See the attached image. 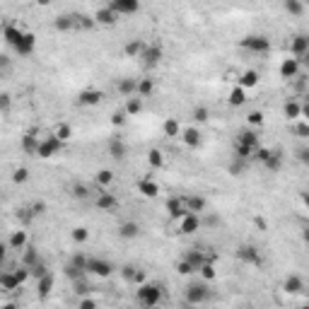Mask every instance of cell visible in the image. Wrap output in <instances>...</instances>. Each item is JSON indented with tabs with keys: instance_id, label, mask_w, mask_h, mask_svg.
<instances>
[{
	"instance_id": "cell-1",
	"label": "cell",
	"mask_w": 309,
	"mask_h": 309,
	"mask_svg": "<svg viewBox=\"0 0 309 309\" xmlns=\"http://www.w3.org/2000/svg\"><path fill=\"white\" fill-rule=\"evenodd\" d=\"M135 299H138V304H143V307H157L160 302H162V285H157V283H138L135 287Z\"/></svg>"
},
{
	"instance_id": "cell-2",
	"label": "cell",
	"mask_w": 309,
	"mask_h": 309,
	"mask_svg": "<svg viewBox=\"0 0 309 309\" xmlns=\"http://www.w3.org/2000/svg\"><path fill=\"white\" fill-rule=\"evenodd\" d=\"M210 299L208 280H193L186 285V304H203Z\"/></svg>"
},
{
	"instance_id": "cell-3",
	"label": "cell",
	"mask_w": 309,
	"mask_h": 309,
	"mask_svg": "<svg viewBox=\"0 0 309 309\" xmlns=\"http://www.w3.org/2000/svg\"><path fill=\"white\" fill-rule=\"evenodd\" d=\"M254 160H259L271 174L280 172V167H283V154L278 152V150H268V147H259L254 154Z\"/></svg>"
},
{
	"instance_id": "cell-4",
	"label": "cell",
	"mask_w": 309,
	"mask_h": 309,
	"mask_svg": "<svg viewBox=\"0 0 309 309\" xmlns=\"http://www.w3.org/2000/svg\"><path fill=\"white\" fill-rule=\"evenodd\" d=\"M239 46L249 54H268L271 51V39L264 36V34H249L239 41Z\"/></svg>"
},
{
	"instance_id": "cell-5",
	"label": "cell",
	"mask_w": 309,
	"mask_h": 309,
	"mask_svg": "<svg viewBox=\"0 0 309 309\" xmlns=\"http://www.w3.org/2000/svg\"><path fill=\"white\" fill-rule=\"evenodd\" d=\"M63 150V140H58L56 135H46L39 140V147H36V157H41V160H51L56 154Z\"/></svg>"
},
{
	"instance_id": "cell-6",
	"label": "cell",
	"mask_w": 309,
	"mask_h": 309,
	"mask_svg": "<svg viewBox=\"0 0 309 309\" xmlns=\"http://www.w3.org/2000/svg\"><path fill=\"white\" fill-rule=\"evenodd\" d=\"M162 56H165L162 46H157V44H145L143 54L138 56V58L143 61V68H145V70H152V68H157L160 63H162Z\"/></svg>"
},
{
	"instance_id": "cell-7",
	"label": "cell",
	"mask_w": 309,
	"mask_h": 309,
	"mask_svg": "<svg viewBox=\"0 0 309 309\" xmlns=\"http://www.w3.org/2000/svg\"><path fill=\"white\" fill-rule=\"evenodd\" d=\"M87 271L89 276H97V278H109L114 273V266L107 259H99V256H87Z\"/></svg>"
},
{
	"instance_id": "cell-8",
	"label": "cell",
	"mask_w": 309,
	"mask_h": 309,
	"mask_svg": "<svg viewBox=\"0 0 309 309\" xmlns=\"http://www.w3.org/2000/svg\"><path fill=\"white\" fill-rule=\"evenodd\" d=\"M107 5H109L116 15H121V17H126V15H135V12L140 10V0H109Z\"/></svg>"
},
{
	"instance_id": "cell-9",
	"label": "cell",
	"mask_w": 309,
	"mask_h": 309,
	"mask_svg": "<svg viewBox=\"0 0 309 309\" xmlns=\"http://www.w3.org/2000/svg\"><path fill=\"white\" fill-rule=\"evenodd\" d=\"M200 227V213H186L184 218H179V232L181 234H193Z\"/></svg>"
},
{
	"instance_id": "cell-10",
	"label": "cell",
	"mask_w": 309,
	"mask_h": 309,
	"mask_svg": "<svg viewBox=\"0 0 309 309\" xmlns=\"http://www.w3.org/2000/svg\"><path fill=\"white\" fill-rule=\"evenodd\" d=\"M237 256H239V261H244V264H249V266H261V254H259V249H256L254 244H242Z\"/></svg>"
},
{
	"instance_id": "cell-11",
	"label": "cell",
	"mask_w": 309,
	"mask_h": 309,
	"mask_svg": "<svg viewBox=\"0 0 309 309\" xmlns=\"http://www.w3.org/2000/svg\"><path fill=\"white\" fill-rule=\"evenodd\" d=\"M119 20H121V15H116L109 5H104V8L94 12V24H101V27H114Z\"/></svg>"
},
{
	"instance_id": "cell-12",
	"label": "cell",
	"mask_w": 309,
	"mask_h": 309,
	"mask_svg": "<svg viewBox=\"0 0 309 309\" xmlns=\"http://www.w3.org/2000/svg\"><path fill=\"white\" fill-rule=\"evenodd\" d=\"M94 205H97L101 213H111V210L119 208V198H116L114 193H109V191H99V193H97V200H94Z\"/></svg>"
},
{
	"instance_id": "cell-13",
	"label": "cell",
	"mask_w": 309,
	"mask_h": 309,
	"mask_svg": "<svg viewBox=\"0 0 309 309\" xmlns=\"http://www.w3.org/2000/svg\"><path fill=\"white\" fill-rule=\"evenodd\" d=\"M34 51H36V39H34L32 32H24V36L20 39V44L15 46V54L27 58V56H32Z\"/></svg>"
},
{
	"instance_id": "cell-14",
	"label": "cell",
	"mask_w": 309,
	"mask_h": 309,
	"mask_svg": "<svg viewBox=\"0 0 309 309\" xmlns=\"http://www.w3.org/2000/svg\"><path fill=\"white\" fill-rule=\"evenodd\" d=\"M101 97H104V94H101L99 89L87 87L77 94V104H80V107H97V104L101 101Z\"/></svg>"
},
{
	"instance_id": "cell-15",
	"label": "cell",
	"mask_w": 309,
	"mask_h": 309,
	"mask_svg": "<svg viewBox=\"0 0 309 309\" xmlns=\"http://www.w3.org/2000/svg\"><path fill=\"white\" fill-rule=\"evenodd\" d=\"M307 51H309V39L304 34H297V36L290 39V54L295 56V58H304Z\"/></svg>"
},
{
	"instance_id": "cell-16",
	"label": "cell",
	"mask_w": 309,
	"mask_h": 309,
	"mask_svg": "<svg viewBox=\"0 0 309 309\" xmlns=\"http://www.w3.org/2000/svg\"><path fill=\"white\" fill-rule=\"evenodd\" d=\"M22 36H24V29H20L17 24H5V27H3V39H5V44L12 46V48L20 44Z\"/></svg>"
},
{
	"instance_id": "cell-17",
	"label": "cell",
	"mask_w": 309,
	"mask_h": 309,
	"mask_svg": "<svg viewBox=\"0 0 309 309\" xmlns=\"http://www.w3.org/2000/svg\"><path fill=\"white\" fill-rule=\"evenodd\" d=\"M299 63H302V58H285L283 63H280V77H285V80H290V77H297L299 75Z\"/></svg>"
},
{
	"instance_id": "cell-18",
	"label": "cell",
	"mask_w": 309,
	"mask_h": 309,
	"mask_svg": "<svg viewBox=\"0 0 309 309\" xmlns=\"http://www.w3.org/2000/svg\"><path fill=\"white\" fill-rule=\"evenodd\" d=\"M167 213H169V218H172V220H179V218H184V215L188 213L184 198H169V200H167Z\"/></svg>"
},
{
	"instance_id": "cell-19",
	"label": "cell",
	"mask_w": 309,
	"mask_h": 309,
	"mask_svg": "<svg viewBox=\"0 0 309 309\" xmlns=\"http://www.w3.org/2000/svg\"><path fill=\"white\" fill-rule=\"evenodd\" d=\"M119 237L121 239H135V237H140V225L135 220H126V222H121L119 225Z\"/></svg>"
},
{
	"instance_id": "cell-20",
	"label": "cell",
	"mask_w": 309,
	"mask_h": 309,
	"mask_svg": "<svg viewBox=\"0 0 309 309\" xmlns=\"http://www.w3.org/2000/svg\"><path fill=\"white\" fill-rule=\"evenodd\" d=\"M121 278L126 280V283H131V285H138V283H143L145 280V273L140 271V268H135V266H123Z\"/></svg>"
},
{
	"instance_id": "cell-21",
	"label": "cell",
	"mask_w": 309,
	"mask_h": 309,
	"mask_svg": "<svg viewBox=\"0 0 309 309\" xmlns=\"http://www.w3.org/2000/svg\"><path fill=\"white\" fill-rule=\"evenodd\" d=\"M135 89H138V77H121V80L116 82V92L123 94V97L135 94Z\"/></svg>"
},
{
	"instance_id": "cell-22",
	"label": "cell",
	"mask_w": 309,
	"mask_h": 309,
	"mask_svg": "<svg viewBox=\"0 0 309 309\" xmlns=\"http://www.w3.org/2000/svg\"><path fill=\"white\" fill-rule=\"evenodd\" d=\"M237 143L246 145V147H251V150H259V147H261V143H259V133H256L254 128L239 133V135H237Z\"/></svg>"
},
{
	"instance_id": "cell-23",
	"label": "cell",
	"mask_w": 309,
	"mask_h": 309,
	"mask_svg": "<svg viewBox=\"0 0 309 309\" xmlns=\"http://www.w3.org/2000/svg\"><path fill=\"white\" fill-rule=\"evenodd\" d=\"M138 191L143 193L145 198H154V196L160 193V184H157L154 179H140V181H138Z\"/></svg>"
},
{
	"instance_id": "cell-24",
	"label": "cell",
	"mask_w": 309,
	"mask_h": 309,
	"mask_svg": "<svg viewBox=\"0 0 309 309\" xmlns=\"http://www.w3.org/2000/svg\"><path fill=\"white\" fill-rule=\"evenodd\" d=\"M27 242H29V239H27V232L17 230V232H12L10 242H8V249H12V251H24Z\"/></svg>"
},
{
	"instance_id": "cell-25",
	"label": "cell",
	"mask_w": 309,
	"mask_h": 309,
	"mask_svg": "<svg viewBox=\"0 0 309 309\" xmlns=\"http://www.w3.org/2000/svg\"><path fill=\"white\" fill-rule=\"evenodd\" d=\"M24 154H36V147H39V135H34L32 131L22 135V143H20Z\"/></svg>"
},
{
	"instance_id": "cell-26",
	"label": "cell",
	"mask_w": 309,
	"mask_h": 309,
	"mask_svg": "<svg viewBox=\"0 0 309 309\" xmlns=\"http://www.w3.org/2000/svg\"><path fill=\"white\" fill-rule=\"evenodd\" d=\"M283 290L285 292H290V295H297V292H302L304 290V280L299 276H287L285 283H283Z\"/></svg>"
},
{
	"instance_id": "cell-27",
	"label": "cell",
	"mask_w": 309,
	"mask_h": 309,
	"mask_svg": "<svg viewBox=\"0 0 309 309\" xmlns=\"http://www.w3.org/2000/svg\"><path fill=\"white\" fill-rule=\"evenodd\" d=\"M184 203H186V208H188V213H203L205 210V198L203 196H198V193H193V196H186L184 198Z\"/></svg>"
},
{
	"instance_id": "cell-28",
	"label": "cell",
	"mask_w": 309,
	"mask_h": 309,
	"mask_svg": "<svg viewBox=\"0 0 309 309\" xmlns=\"http://www.w3.org/2000/svg\"><path fill=\"white\" fill-rule=\"evenodd\" d=\"M20 280L15 276V271H3L0 273V290H17Z\"/></svg>"
},
{
	"instance_id": "cell-29",
	"label": "cell",
	"mask_w": 309,
	"mask_h": 309,
	"mask_svg": "<svg viewBox=\"0 0 309 309\" xmlns=\"http://www.w3.org/2000/svg\"><path fill=\"white\" fill-rule=\"evenodd\" d=\"M143 97H138V94H131V97H128V101H126V116H138V114H140V111H143Z\"/></svg>"
},
{
	"instance_id": "cell-30",
	"label": "cell",
	"mask_w": 309,
	"mask_h": 309,
	"mask_svg": "<svg viewBox=\"0 0 309 309\" xmlns=\"http://www.w3.org/2000/svg\"><path fill=\"white\" fill-rule=\"evenodd\" d=\"M181 140L186 143V147H198L200 145V131L198 128H186V131H181Z\"/></svg>"
},
{
	"instance_id": "cell-31",
	"label": "cell",
	"mask_w": 309,
	"mask_h": 309,
	"mask_svg": "<svg viewBox=\"0 0 309 309\" xmlns=\"http://www.w3.org/2000/svg\"><path fill=\"white\" fill-rule=\"evenodd\" d=\"M143 48H145V41H143V39H131L128 44L123 46V54L128 56V58H138V56L143 54Z\"/></svg>"
},
{
	"instance_id": "cell-32",
	"label": "cell",
	"mask_w": 309,
	"mask_h": 309,
	"mask_svg": "<svg viewBox=\"0 0 309 309\" xmlns=\"http://www.w3.org/2000/svg\"><path fill=\"white\" fill-rule=\"evenodd\" d=\"M227 101H230V107H234V109H237V107H244V104H246V89L237 85V87L230 92Z\"/></svg>"
},
{
	"instance_id": "cell-33",
	"label": "cell",
	"mask_w": 309,
	"mask_h": 309,
	"mask_svg": "<svg viewBox=\"0 0 309 309\" xmlns=\"http://www.w3.org/2000/svg\"><path fill=\"white\" fill-rule=\"evenodd\" d=\"M36 280H39V283H36V287H39V295H41V297H46V295L51 292V287H54V276L46 271L44 276H39Z\"/></svg>"
},
{
	"instance_id": "cell-34",
	"label": "cell",
	"mask_w": 309,
	"mask_h": 309,
	"mask_svg": "<svg viewBox=\"0 0 309 309\" xmlns=\"http://www.w3.org/2000/svg\"><path fill=\"white\" fill-rule=\"evenodd\" d=\"M152 89H154V82L150 80V77H138V89H135V94L138 97H150L152 94Z\"/></svg>"
},
{
	"instance_id": "cell-35",
	"label": "cell",
	"mask_w": 309,
	"mask_h": 309,
	"mask_svg": "<svg viewBox=\"0 0 309 309\" xmlns=\"http://www.w3.org/2000/svg\"><path fill=\"white\" fill-rule=\"evenodd\" d=\"M285 116L290 119V121H295V119H302V104L299 101H295V99H290V101H285Z\"/></svg>"
},
{
	"instance_id": "cell-36",
	"label": "cell",
	"mask_w": 309,
	"mask_h": 309,
	"mask_svg": "<svg viewBox=\"0 0 309 309\" xmlns=\"http://www.w3.org/2000/svg\"><path fill=\"white\" fill-rule=\"evenodd\" d=\"M259 85V73L256 70H244L242 77H239V87L249 89V87H256Z\"/></svg>"
},
{
	"instance_id": "cell-37",
	"label": "cell",
	"mask_w": 309,
	"mask_h": 309,
	"mask_svg": "<svg viewBox=\"0 0 309 309\" xmlns=\"http://www.w3.org/2000/svg\"><path fill=\"white\" fill-rule=\"evenodd\" d=\"M246 167H249V162H246V160H242V157H234V154H232V162H230V174H232V177H242L244 172H246Z\"/></svg>"
},
{
	"instance_id": "cell-38",
	"label": "cell",
	"mask_w": 309,
	"mask_h": 309,
	"mask_svg": "<svg viewBox=\"0 0 309 309\" xmlns=\"http://www.w3.org/2000/svg\"><path fill=\"white\" fill-rule=\"evenodd\" d=\"M109 154L114 157V160H126V143H123L121 138L111 140V145H109Z\"/></svg>"
},
{
	"instance_id": "cell-39",
	"label": "cell",
	"mask_w": 309,
	"mask_h": 309,
	"mask_svg": "<svg viewBox=\"0 0 309 309\" xmlns=\"http://www.w3.org/2000/svg\"><path fill=\"white\" fill-rule=\"evenodd\" d=\"M162 133H165L167 138H177V135H181V126H179L177 119H167L162 123Z\"/></svg>"
},
{
	"instance_id": "cell-40",
	"label": "cell",
	"mask_w": 309,
	"mask_h": 309,
	"mask_svg": "<svg viewBox=\"0 0 309 309\" xmlns=\"http://www.w3.org/2000/svg\"><path fill=\"white\" fill-rule=\"evenodd\" d=\"M54 27L58 32H73L75 29V22H73V15H61L54 22Z\"/></svg>"
},
{
	"instance_id": "cell-41",
	"label": "cell",
	"mask_w": 309,
	"mask_h": 309,
	"mask_svg": "<svg viewBox=\"0 0 309 309\" xmlns=\"http://www.w3.org/2000/svg\"><path fill=\"white\" fill-rule=\"evenodd\" d=\"M94 184L99 188H107L114 184V172L111 169H101V172H97V177H94Z\"/></svg>"
},
{
	"instance_id": "cell-42",
	"label": "cell",
	"mask_w": 309,
	"mask_h": 309,
	"mask_svg": "<svg viewBox=\"0 0 309 309\" xmlns=\"http://www.w3.org/2000/svg\"><path fill=\"white\" fill-rule=\"evenodd\" d=\"M283 8H285V12L287 15H292V17H299V15L304 12V5H302L299 0H285Z\"/></svg>"
},
{
	"instance_id": "cell-43",
	"label": "cell",
	"mask_w": 309,
	"mask_h": 309,
	"mask_svg": "<svg viewBox=\"0 0 309 309\" xmlns=\"http://www.w3.org/2000/svg\"><path fill=\"white\" fill-rule=\"evenodd\" d=\"M41 259H39V254H36V249L34 246H24V259H22V266H27V268H32L34 264H39Z\"/></svg>"
},
{
	"instance_id": "cell-44",
	"label": "cell",
	"mask_w": 309,
	"mask_h": 309,
	"mask_svg": "<svg viewBox=\"0 0 309 309\" xmlns=\"http://www.w3.org/2000/svg\"><path fill=\"white\" fill-rule=\"evenodd\" d=\"M54 135L58 138V140H63V143H68V140L73 138V128H70L68 123H58V126H56V131H54Z\"/></svg>"
},
{
	"instance_id": "cell-45",
	"label": "cell",
	"mask_w": 309,
	"mask_h": 309,
	"mask_svg": "<svg viewBox=\"0 0 309 309\" xmlns=\"http://www.w3.org/2000/svg\"><path fill=\"white\" fill-rule=\"evenodd\" d=\"M73 22H75V29H92V27H94V17H87V15H73Z\"/></svg>"
},
{
	"instance_id": "cell-46",
	"label": "cell",
	"mask_w": 309,
	"mask_h": 309,
	"mask_svg": "<svg viewBox=\"0 0 309 309\" xmlns=\"http://www.w3.org/2000/svg\"><path fill=\"white\" fill-rule=\"evenodd\" d=\"M70 266H73V268H77V271H82V273H87V271H85V268H87V256L80 254V251H77V254H73Z\"/></svg>"
},
{
	"instance_id": "cell-47",
	"label": "cell",
	"mask_w": 309,
	"mask_h": 309,
	"mask_svg": "<svg viewBox=\"0 0 309 309\" xmlns=\"http://www.w3.org/2000/svg\"><path fill=\"white\" fill-rule=\"evenodd\" d=\"M147 162H150V167L160 169V167L165 165V157H162V152H160V150H150V152H147Z\"/></svg>"
},
{
	"instance_id": "cell-48",
	"label": "cell",
	"mask_w": 309,
	"mask_h": 309,
	"mask_svg": "<svg viewBox=\"0 0 309 309\" xmlns=\"http://www.w3.org/2000/svg\"><path fill=\"white\" fill-rule=\"evenodd\" d=\"M198 273L203 276V280H213V278H215V264H213V261H205V264L198 268Z\"/></svg>"
},
{
	"instance_id": "cell-49",
	"label": "cell",
	"mask_w": 309,
	"mask_h": 309,
	"mask_svg": "<svg viewBox=\"0 0 309 309\" xmlns=\"http://www.w3.org/2000/svg\"><path fill=\"white\" fill-rule=\"evenodd\" d=\"M191 116H193V121H196V123H205V121H208V116H210L208 107H196V109L191 111Z\"/></svg>"
},
{
	"instance_id": "cell-50",
	"label": "cell",
	"mask_w": 309,
	"mask_h": 309,
	"mask_svg": "<svg viewBox=\"0 0 309 309\" xmlns=\"http://www.w3.org/2000/svg\"><path fill=\"white\" fill-rule=\"evenodd\" d=\"M177 273H179V276H193V273H196V268L188 264L186 259H181V261L177 264Z\"/></svg>"
},
{
	"instance_id": "cell-51",
	"label": "cell",
	"mask_w": 309,
	"mask_h": 309,
	"mask_svg": "<svg viewBox=\"0 0 309 309\" xmlns=\"http://www.w3.org/2000/svg\"><path fill=\"white\" fill-rule=\"evenodd\" d=\"M70 237H73V242H77V244H82V242H87V237H89V232L85 230V227H75V230H73V234H70Z\"/></svg>"
},
{
	"instance_id": "cell-52",
	"label": "cell",
	"mask_w": 309,
	"mask_h": 309,
	"mask_svg": "<svg viewBox=\"0 0 309 309\" xmlns=\"http://www.w3.org/2000/svg\"><path fill=\"white\" fill-rule=\"evenodd\" d=\"M27 179H29V169H24V167L15 169V174H12V181H15V184H24Z\"/></svg>"
},
{
	"instance_id": "cell-53",
	"label": "cell",
	"mask_w": 309,
	"mask_h": 309,
	"mask_svg": "<svg viewBox=\"0 0 309 309\" xmlns=\"http://www.w3.org/2000/svg\"><path fill=\"white\" fill-rule=\"evenodd\" d=\"M73 196L80 200H85L89 196V188L85 186V184H75V186H73Z\"/></svg>"
},
{
	"instance_id": "cell-54",
	"label": "cell",
	"mask_w": 309,
	"mask_h": 309,
	"mask_svg": "<svg viewBox=\"0 0 309 309\" xmlns=\"http://www.w3.org/2000/svg\"><path fill=\"white\" fill-rule=\"evenodd\" d=\"M10 104H12L10 94H8V92H0V111H3V114L10 111Z\"/></svg>"
},
{
	"instance_id": "cell-55",
	"label": "cell",
	"mask_w": 309,
	"mask_h": 309,
	"mask_svg": "<svg viewBox=\"0 0 309 309\" xmlns=\"http://www.w3.org/2000/svg\"><path fill=\"white\" fill-rule=\"evenodd\" d=\"M246 121H249V126H261V123H264V114H261V111H251Z\"/></svg>"
},
{
	"instance_id": "cell-56",
	"label": "cell",
	"mask_w": 309,
	"mask_h": 309,
	"mask_svg": "<svg viewBox=\"0 0 309 309\" xmlns=\"http://www.w3.org/2000/svg\"><path fill=\"white\" fill-rule=\"evenodd\" d=\"M123 121H126V111H119V114L111 116V123H114V126H123Z\"/></svg>"
},
{
	"instance_id": "cell-57",
	"label": "cell",
	"mask_w": 309,
	"mask_h": 309,
	"mask_svg": "<svg viewBox=\"0 0 309 309\" xmlns=\"http://www.w3.org/2000/svg\"><path fill=\"white\" fill-rule=\"evenodd\" d=\"M297 133H299V138H307V135H309L307 121H299V123H297Z\"/></svg>"
},
{
	"instance_id": "cell-58",
	"label": "cell",
	"mask_w": 309,
	"mask_h": 309,
	"mask_svg": "<svg viewBox=\"0 0 309 309\" xmlns=\"http://www.w3.org/2000/svg\"><path fill=\"white\" fill-rule=\"evenodd\" d=\"M77 307L89 309V307H97V302H94V299H80V302H77Z\"/></svg>"
},
{
	"instance_id": "cell-59",
	"label": "cell",
	"mask_w": 309,
	"mask_h": 309,
	"mask_svg": "<svg viewBox=\"0 0 309 309\" xmlns=\"http://www.w3.org/2000/svg\"><path fill=\"white\" fill-rule=\"evenodd\" d=\"M0 70H10V58L8 56H0Z\"/></svg>"
},
{
	"instance_id": "cell-60",
	"label": "cell",
	"mask_w": 309,
	"mask_h": 309,
	"mask_svg": "<svg viewBox=\"0 0 309 309\" xmlns=\"http://www.w3.org/2000/svg\"><path fill=\"white\" fill-rule=\"evenodd\" d=\"M5 254H8V244H0V266L5 261Z\"/></svg>"
},
{
	"instance_id": "cell-61",
	"label": "cell",
	"mask_w": 309,
	"mask_h": 309,
	"mask_svg": "<svg viewBox=\"0 0 309 309\" xmlns=\"http://www.w3.org/2000/svg\"><path fill=\"white\" fill-rule=\"evenodd\" d=\"M48 3H51V0H39V5H48Z\"/></svg>"
},
{
	"instance_id": "cell-62",
	"label": "cell",
	"mask_w": 309,
	"mask_h": 309,
	"mask_svg": "<svg viewBox=\"0 0 309 309\" xmlns=\"http://www.w3.org/2000/svg\"><path fill=\"white\" fill-rule=\"evenodd\" d=\"M299 3H302V5H307V3H309V0H299Z\"/></svg>"
}]
</instances>
